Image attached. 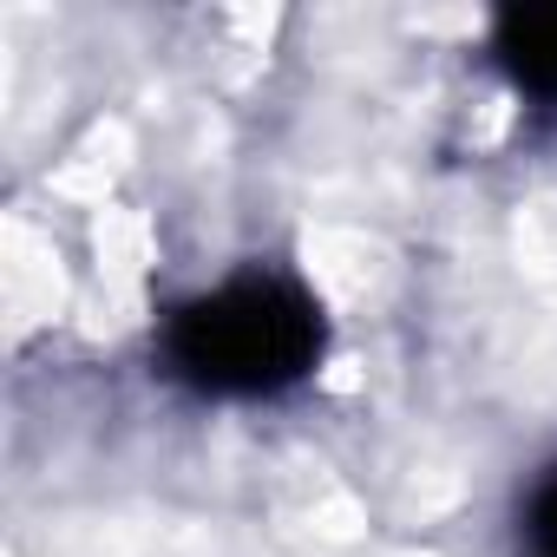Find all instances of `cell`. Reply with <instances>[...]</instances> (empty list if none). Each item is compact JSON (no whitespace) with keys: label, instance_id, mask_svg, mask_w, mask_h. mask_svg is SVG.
I'll return each mask as SVG.
<instances>
[{"label":"cell","instance_id":"obj_2","mask_svg":"<svg viewBox=\"0 0 557 557\" xmlns=\"http://www.w3.org/2000/svg\"><path fill=\"white\" fill-rule=\"evenodd\" d=\"M498 60L505 73L537 92V99H557V8H518L498 21Z\"/></svg>","mask_w":557,"mask_h":557},{"label":"cell","instance_id":"obj_3","mask_svg":"<svg viewBox=\"0 0 557 557\" xmlns=\"http://www.w3.org/2000/svg\"><path fill=\"white\" fill-rule=\"evenodd\" d=\"M524 537H531V557H557V479L531 498V524H524Z\"/></svg>","mask_w":557,"mask_h":557},{"label":"cell","instance_id":"obj_1","mask_svg":"<svg viewBox=\"0 0 557 557\" xmlns=\"http://www.w3.org/2000/svg\"><path fill=\"white\" fill-rule=\"evenodd\" d=\"M322 348V315L302 289L249 275L203 302H190L171 322V361L197 387L216 394H262L296 381Z\"/></svg>","mask_w":557,"mask_h":557}]
</instances>
